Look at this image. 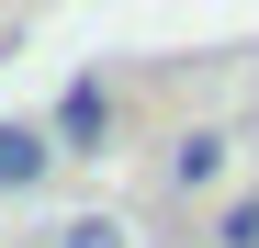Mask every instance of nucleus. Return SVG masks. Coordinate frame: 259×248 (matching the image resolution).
Here are the masks:
<instances>
[{"label": "nucleus", "instance_id": "nucleus-1", "mask_svg": "<svg viewBox=\"0 0 259 248\" xmlns=\"http://www.w3.org/2000/svg\"><path fill=\"white\" fill-rule=\"evenodd\" d=\"M46 136H57V158H102V136H113V91H102V79H68L57 113H46Z\"/></svg>", "mask_w": 259, "mask_h": 248}, {"label": "nucleus", "instance_id": "nucleus-2", "mask_svg": "<svg viewBox=\"0 0 259 248\" xmlns=\"http://www.w3.org/2000/svg\"><path fill=\"white\" fill-rule=\"evenodd\" d=\"M46 170H57V136L23 124V113H0V192H34Z\"/></svg>", "mask_w": 259, "mask_h": 248}, {"label": "nucleus", "instance_id": "nucleus-3", "mask_svg": "<svg viewBox=\"0 0 259 248\" xmlns=\"http://www.w3.org/2000/svg\"><path fill=\"white\" fill-rule=\"evenodd\" d=\"M169 181H181V192H214V181H226V136H181V147H169Z\"/></svg>", "mask_w": 259, "mask_h": 248}, {"label": "nucleus", "instance_id": "nucleus-4", "mask_svg": "<svg viewBox=\"0 0 259 248\" xmlns=\"http://www.w3.org/2000/svg\"><path fill=\"white\" fill-rule=\"evenodd\" d=\"M214 248H259V192H248V203H226V215H214Z\"/></svg>", "mask_w": 259, "mask_h": 248}, {"label": "nucleus", "instance_id": "nucleus-5", "mask_svg": "<svg viewBox=\"0 0 259 248\" xmlns=\"http://www.w3.org/2000/svg\"><path fill=\"white\" fill-rule=\"evenodd\" d=\"M57 248H124V226H113V215H68V226H57Z\"/></svg>", "mask_w": 259, "mask_h": 248}]
</instances>
